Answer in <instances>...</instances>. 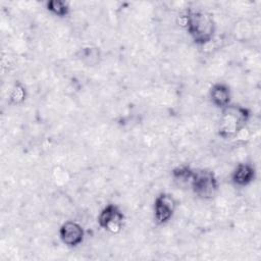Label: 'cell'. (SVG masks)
Wrapping results in <instances>:
<instances>
[{"mask_svg": "<svg viewBox=\"0 0 261 261\" xmlns=\"http://www.w3.org/2000/svg\"><path fill=\"white\" fill-rule=\"evenodd\" d=\"M60 241L69 248L79 247L85 239V229L76 221L67 220L63 222L58 230Z\"/></svg>", "mask_w": 261, "mask_h": 261, "instance_id": "cell-6", "label": "cell"}, {"mask_svg": "<svg viewBox=\"0 0 261 261\" xmlns=\"http://www.w3.org/2000/svg\"><path fill=\"white\" fill-rule=\"evenodd\" d=\"M99 57H100V52L98 48H92V47L83 48L79 54V58L81 59V61L90 65H94L95 63H97Z\"/></svg>", "mask_w": 261, "mask_h": 261, "instance_id": "cell-11", "label": "cell"}, {"mask_svg": "<svg viewBox=\"0 0 261 261\" xmlns=\"http://www.w3.org/2000/svg\"><path fill=\"white\" fill-rule=\"evenodd\" d=\"M125 216L115 204L105 205L97 216L98 225L110 233H118L123 226Z\"/></svg>", "mask_w": 261, "mask_h": 261, "instance_id": "cell-4", "label": "cell"}, {"mask_svg": "<svg viewBox=\"0 0 261 261\" xmlns=\"http://www.w3.org/2000/svg\"><path fill=\"white\" fill-rule=\"evenodd\" d=\"M176 208L174 198L168 193H160L155 197L153 204L154 220L158 225L166 224L173 216Z\"/></svg>", "mask_w": 261, "mask_h": 261, "instance_id": "cell-5", "label": "cell"}, {"mask_svg": "<svg viewBox=\"0 0 261 261\" xmlns=\"http://www.w3.org/2000/svg\"><path fill=\"white\" fill-rule=\"evenodd\" d=\"M251 118V110L245 106L230 103L221 109L217 133L224 140L237 137Z\"/></svg>", "mask_w": 261, "mask_h": 261, "instance_id": "cell-2", "label": "cell"}, {"mask_svg": "<svg viewBox=\"0 0 261 261\" xmlns=\"http://www.w3.org/2000/svg\"><path fill=\"white\" fill-rule=\"evenodd\" d=\"M211 103L220 110L231 103V90L224 83H215L209 90Z\"/></svg>", "mask_w": 261, "mask_h": 261, "instance_id": "cell-8", "label": "cell"}, {"mask_svg": "<svg viewBox=\"0 0 261 261\" xmlns=\"http://www.w3.org/2000/svg\"><path fill=\"white\" fill-rule=\"evenodd\" d=\"M195 169L191 168L188 165H179L174 167L171 170V177L173 181L179 187H189L191 186Z\"/></svg>", "mask_w": 261, "mask_h": 261, "instance_id": "cell-9", "label": "cell"}, {"mask_svg": "<svg viewBox=\"0 0 261 261\" xmlns=\"http://www.w3.org/2000/svg\"><path fill=\"white\" fill-rule=\"evenodd\" d=\"M9 99H10V102L13 103V104H19L22 101H24V99H25V89H24V87L21 84L16 83L10 91Z\"/></svg>", "mask_w": 261, "mask_h": 261, "instance_id": "cell-12", "label": "cell"}, {"mask_svg": "<svg viewBox=\"0 0 261 261\" xmlns=\"http://www.w3.org/2000/svg\"><path fill=\"white\" fill-rule=\"evenodd\" d=\"M218 187V179L211 170H195L190 188L198 198L203 200L212 199L217 193Z\"/></svg>", "mask_w": 261, "mask_h": 261, "instance_id": "cell-3", "label": "cell"}, {"mask_svg": "<svg viewBox=\"0 0 261 261\" xmlns=\"http://www.w3.org/2000/svg\"><path fill=\"white\" fill-rule=\"evenodd\" d=\"M182 19L184 25L195 44L203 46L213 40L216 24L212 15L208 12L189 9Z\"/></svg>", "mask_w": 261, "mask_h": 261, "instance_id": "cell-1", "label": "cell"}, {"mask_svg": "<svg viewBox=\"0 0 261 261\" xmlns=\"http://www.w3.org/2000/svg\"><path fill=\"white\" fill-rule=\"evenodd\" d=\"M256 176V170L255 167L251 163L247 162H241L238 163L237 166L233 168L230 178L233 185L238 187H247L253 180Z\"/></svg>", "mask_w": 261, "mask_h": 261, "instance_id": "cell-7", "label": "cell"}, {"mask_svg": "<svg viewBox=\"0 0 261 261\" xmlns=\"http://www.w3.org/2000/svg\"><path fill=\"white\" fill-rule=\"evenodd\" d=\"M46 9L53 15L58 17H65L70 12L69 4L62 0H49L46 2Z\"/></svg>", "mask_w": 261, "mask_h": 261, "instance_id": "cell-10", "label": "cell"}]
</instances>
